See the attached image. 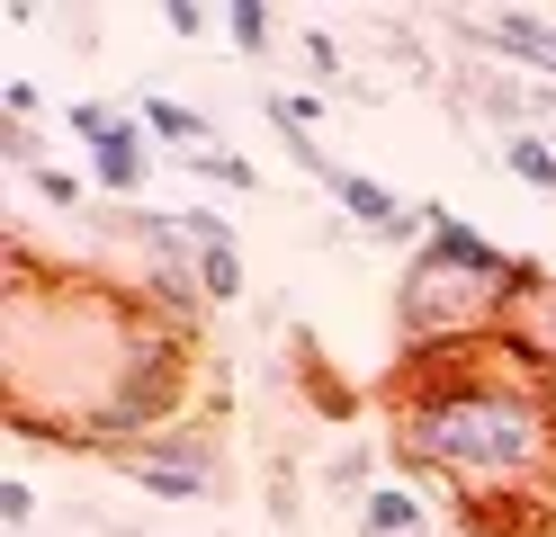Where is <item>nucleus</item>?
<instances>
[{
	"mask_svg": "<svg viewBox=\"0 0 556 537\" xmlns=\"http://www.w3.org/2000/svg\"><path fill=\"white\" fill-rule=\"evenodd\" d=\"M90 537H162V528H144V520H126V511H90V501H81V511H73Z\"/></svg>",
	"mask_w": 556,
	"mask_h": 537,
	"instance_id": "20",
	"label": "nucleus"
},
{
	"mask_svg": "<svg viewBox=\"0 0 556 537\" xmlns=\"http://www.w3.org/2000/svg\"><path fill=\"white\" fill-rule=\"evenodd\" d=\"M351 520H359V537H431V501L413 484H377Z\"/></svg>",
	"mask_w": 556,
	"mask_h": 537,
	"instance_id": "9",
	"label": "nucleus"
},
{
	"mask_svg": "<svg viewBox=\"0 0 556 537\" xmlns=\"http://www.w3.org/2000/svg\"><path fill=\"white\" fill-rule=\"evenodd\" d=\"M162 27H170V36H206V27H225V18H216V10H198V0H170Z\"/></svg>",
	"mask_w": 556,
	"mask_h": 537,
	"instance_id": "23",
	"label": "nucleus"
},
{
	"mask_svg": "<svg viewBox=\"0 0 556 537\" xmlns=\"http://www.w3.org/2000/svg\"><path fill=\"white\" fill-rule=\"evenodd\" d=\"M153 179V143H126V153H90V189L109 206H135V189Z\"/></svg>",
	"mask_w": 556,
	"mask_h": 537,
	"instance_id": "10",
	"label": "nucleus"
},
{
	"mask_svg": "<svg viewBox=\"0 0 556 537\" xmlns=\"http://www.w3.org/2000/svg\"><path fill=\"white\" fill-rule=\"evenodd\" d=\"M180 170H189V179H206V189H233V197H252V189H261V170L242 162L233 143H206V153H189Z\"/></svg>",
	"mask_w": 556,
	"mask_h": 537,
	"instance_id": "15",
	"label": "nucleus"
},
{
	"mask_svg": "<svg viewBox=\"0 0 556 537\" xmlns=\"http://www.w3.org/2000/svg\"><path fill=\"white\" fill-rule=\"evenodd\" d=\"M27 520H37V484H18V475H10V484H0V528L18 537Z\"/></svg>",
	"mask_w": 556,
	"mask_h": 537,
	"instance_id": "22",
	"label": "nucleus"
},
{
	"mask_svg": "<svg viewBox=\"0 0 556 537\" xmlns=\"http://www.w3.org/2000/svg\"><path fill=\"white\" fill-rule=\"evenodd\" d=\"M448 99L467 107V117L484 126H511V135H556V90L530 81V72H511L494 54H467L458 72H448Z\"/></svg>",
	"mask_w": 556,
	"mask_h": 537,
	"instance_id": "4",
	"label": "nucleus"
},
{
	"mask_svg": "<svg viewBox=\"0 0 556 537\" xmlns=\"http://www.w3.org/2000/svg\"><path fill=\"white\" fill-rule=\"evenodd\" d=\"M547 404H556V376H547Z\"/></svg>",
	"mask_w": 556,
	"mask_h": 537,
	"instance_id": "24",
	"label": "nucleus"
},
{
	"mask_svg": "<svg viewBox=\"0 0 556 537\" xmlns=\"http://www.w3.org/2000/svg\"><path fill=\"white\" fill-rule=\"evenodd\" d=\"M387 457L413 484H458V493H547L556 484V404H547V358L494 332L484 349L431 358V368L387 376Z\"/></svg>",
	"mask_w": 556,
	"mask_h": 537,
	"instance_id": "1",
	"label": "nucleus"
},
{
	"mask_svg": "<svg viewBox=\"0 0 556 537\" xmlns=\"http://www.w3.org/2000/svg\"><path fill=\"white\" fill-rule=\"evenodd\" d=\"M216 465H225V439H216V421H180V430H162L153 448H135L126 457V484L135 493H153V501H206L216 493Z\"/></svg>",
	"mask_w": 556,
	"mask_h": 537,
	"instance_id": "3",
	"label": "nucleus"
},
{
	"mask_svg": "<svg viewBox=\"0 0 556 537\" xmlns=\"http://www.w3.org/2000/svg\"><path fill=\"white\" fill-rule=\"evenodd\" d=\"M0 153H10V170L37 179L46 170V126H0Z\"/></svg>",
	"mask_w": 556,
	"mask_h": 537,
	"instance_id": "19",
	"label": "nucleus"
},
{
	"mask_svg": "<svg viewBox=\"0 0 556 537\" xmlns=\"http://www.w3.org/2000/svg\"><path fill=\"white\" fill-rule=\"evenodd\" d=\"M296 63H305V81H324V90H351V99H359L351 63H341V46H332V27H296Z\"/></svg>",
	"mask_w": 556,
	"mask_h": 537,
	"instance_id": "14",
	"label": "nucleus"
},
{
	"mask_svg": "<svg viewBox=\"0 0 556 537\" xmlns=\"http://www.w3.org/2000/svg\"><path fill=\"white\" fill-rule=\"evenodd\" d=\"M0 117H10V126H37V117H46V90H37V81H10V90H0Z\"/></svg>",
	"mask_w": 556,
	"mask_h": 537,
	"instance_id": "21",
	"label": "nucleus"
},
{
	"mask_svg": "<svg viewBox=\"0 0 556 537\" xmlns=\"http://www.w3.org/2000/svg\"><path fill=\"white\" fill-rule=\"evenodd\" d=\"M539 286H547V260L484 242L467 215H440V233L422 251H404V269H395V341H404V368L484 349L494 332L520 322V305H530Z\"/></svg>",
	"mask_w": 556,
	"mask_h": 537,
	"instance_id": "2",
	"label": "nucleus"
},
{
	"mask_svg": "<svg viewBox=\"0 0 556 537\" xmlns=\"http://www.w3.org/2000/svg\"><path fill=\"white\" fill-rule=\"evenodd\" d=\"M37 197H46V206H63V215H90V197H99V189H90V179H73V170H54V162H46V170H37Z\"/></svg>",
	"mask_w": 556,
	"mask_h": 537,
	"instance_id": "18",
	"label": "nucleus"
},
{
	"mask_svg": "<svg viewBox=\"0 0 556 537\" xmlns=\"http://www.w3.org/2000/svg\"><path fill=\"white\" fill-rule=\"evenodd\" d=\"M135 117H144V143H153V153H170V162H189V153H206V143H216V117H206V107H189V99L135 90Z\"/></svg>",
	"mask_w": 556,
	"mask_h": 537,
	"instance_id": "5",
	"label": "nucleus"
},
{
	"mask_svg": "<svg viewBox=\"0 0 556 537\" xmlns=\"http://www.w3.org/2000/svg\"><path fill=\"white\" fill-rule=\"evenodd\" d=\"M261 107H269V126H278V143H288V153H315V126H324V90H269Z\"/></svg>",
	"mask_w": 556,
	"mask_h": 537,
	"instance_id": "12",
	"label": "nucleus"
},
{
	"mask_svg": "<svg viewBox=\"0 0 556 537\" xmlns=\"http://www.w3.org/2000/svg\"><path fill=\"white\" fill-rule=\"evenodd\" d=\"M324 493H332V501H351V511H359V501L377 493V448H368V439L332 448V457H324Z\"/></svg>",
	"mask_w": 556,
	"mask_h": 537,
	"instance_id": "13",
	"label": "nucleus"
},
{
	"mask_svg": "<svg viewBox=\"0 0 556 537\" xmlns=\"http://www.w3.org/2000/svg\"><path fill=\"white\" fill-rule=\"evenodd\" d=\"M269 36H278V18L261 10V0H233V10H225V46H233L242 63H261V54H269Z\"/></svg>",
	"mask_w": 556,
	"mask_h": 537,
	"instance_id": "16",
	"label": "nucleus"
},
{
	"mask_svg": "<svg viewBox=\"0 0 556 537\" xmlns=\"http://www.w3.org/2000/svg\"><path fill=\"white\" fill-rule=\"evenodd\" d=\"M332 197H341V225H359V233H395V225H404V197L387 189V179L351 170V162L332 170Z\"/></svg>",
	"mask_w": 556,
	"mask_h": 537,
	"instance_id": "7",
	"label": "nucleus"
},
{
	"mask_svg": "<svg viewBox=\"0 0 556 537\" xmlns=\"http://www.w3.org/2000/svg\"><path fill=\"white\" fill-rule=\"evenodd\" d=\"M494 162L520 179V189L556 197V135H503V143H494Z\"/></svg>",
	"mask_w": 556,
	"mask_h": 537,
	"instance_id": "11",
	"label": "nucleus"
},
{
	"mask_svg": "<svg viewBox=\"0 0 556 537\" xmlns=\"http://www.w3.org/2000/svg\"><path fill=\"white\" fill-rule=\"evenodd\" d=\"M198 286H206V305H242V242L198 251Z\"/></svg>",
	"mask_w": 556,
	"mask_h": 537,
	"instance_id": "17",
	"label": "nucleus"
},
{
	"mask_svg": "<svg viewBox=\"0 0 556 537\" xmlns=\"http://www.w3.org/2000/svg\"><path fill=\"white\" fill-rule=\"evenodd\" d=\"M448 511L467 537H547L539 493H448Z\"/></svg>",
	"mask_w": 556,
	"mask_h": 537,
	"instance_id": "6",
	"label": "nucleus"
},
{
	"mask_svg": "<svg viewBox=\"0 0 556 537\" xmlns=\"http://www.w3.org/2000/svg\"><path fill=\"white\" fill-rule=\"evenodd\" d=\"M63 126H73L90 153H126V143H144V117H135V99H73V107H63Z\"/></svg>",
	"mask_w": 556,
	"mask_h": 537,
	"instance_id": "8",
	"label": "nucleus"
}]
</instances>
